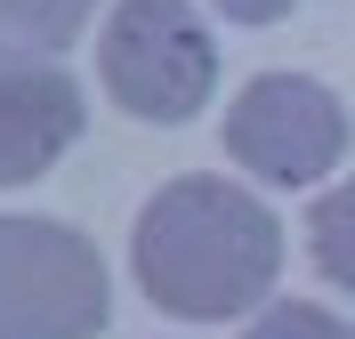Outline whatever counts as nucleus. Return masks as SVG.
<instances>
[{
	"mask_svg": "<svg viewBox=\"0 0 355 339\" xmlns=\"http://www.w3.org/2000/svg\"><path fill=\"white\" fill-rule=\"evenodd\" d=\"M97 73L105 97L137 121H194L218 89V49L186 0H113Z\"/></svg>",
	"mask_w": 355,
	"mask_h": 339,
	"instance_id": "2",
	"label": "nucleus"
},
{
	"mask_svg": "<svg viewBox=\"0 0 355 339\" xmlns=\"http://www.w3.org/2000/svg\"><path fill=\"white\" fill-rule=\"evenodd\" d=\"M234 24H275V17H291V0H218Z\"/></svg>",
	"mask_w": 355,
	"mask_h": 339,
	"instance_id": "9",
	"label": "nucleus"
},
{
	"mask_svg": "<svg viewBox=\"0 0 355 339\" xmlns=\"http://www.w3.org/2000/svg\"><path fill=\"white\" fill-rule=\"evenodd\" d=\"M307 250H315V267L331 275L339 291H355V178L331 186V194L315 202V218H307Z\"/></svg>",
	"mask_w": 355,
	"mask_h": 339,
	"instance_id": "7",
	"label": "nucleus"
},
{
	"mask_svg": "<svg viewBox=\"0 0 355 339\" xmlns=\"http://www.w3.org/2000/svg\"><path fill=\"white\" fill-rule=\"evenodd\" d=\"M97 17V0H0V49L17 57H57L81 41V24Z\"/></svg>",
	"mask_w": 355,
	"mask_h": 339,
	"instance_id": "6",
	"label": "nucleus"
},
{
	"mask_svg": "<svg viewBox=\"0 0 355 339\" xmlns=\"http://www.w3.org/2000/svg\"><path fill=\"white\" fill-rule=\"evenodd\" d=\"M81 121H89V105H81V81L65 65L0 49V186L41 178L81 137Z\"/></svg>",
	"mask_w": 355,
	"mask_h": 339,
	"instance_id": "5",
	"label": "nucleus"
},
{
	"mask_svg": "<svg viewBox=\"0 0 355 339\" xmlns=\"http://www.w3.org/2000/svg\"><path fill=\"white\" fill-rule=\"evenodd\" d=\"M250 339H355V323H339L331 307H307V299H283L250 323Z\"/></svg>",
	"mask_w": 355,
	"mask_h": 339,
	"instance_id": "8",
	"label": "nucleus"
},
{
	"mask_svg": "<svg viewBox=\"0 0 355 339\" xmlns=\"http://www.w3.org/2000/svg\"><path fill=\"white\" fill-rule=\"evenodd\" d=\"M226 154L266 186H315L347 154V113L307 73H259L226 105Z\"/></svg>",
	"mask_w": 355,
	"mask_h": 339,
	"instance_id": "4",
	"label": "nucleus"
},
{
	"mask_svg": "<svg viewBox=\"0 0 355 339\" xmlns=\"http://www.w3.org/2000/svg\"><path fill=\"white\" fill-rule=\"evenodd\" d=\"M137 283L162 315H250L283 275V226L259 194L226 178H178L137 210Z\"/></svg>",
	"mask_w": 355,
	"mask_h": 339,
	"instance_id": "1",
	"label": "nucleus"
},
{
	"mask_svg": "<svg viewBox=\"0 0 355 339\" xmlns=\"http://www.w3.org/2000/svg\"><path fill=\"white\" fill-rule=\"evenodd\" d=\"M105 259L57 218H0V339H97Z\"/></svg>",
	"mask_w": 355,
	"mask_h": 339,
	"instance_id": "3",
	"label": "nucleus"
}]
</instances>
